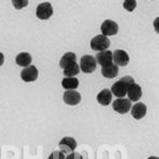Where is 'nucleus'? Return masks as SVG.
<instances>
[{"instance_id":"nucleus-19","label":"nucleus","mask_w":159,"mask_h":159,"mask_svg":"<svg viewBox=\"0 0 159 159\" xmlns=\"http://www.w3.org/2000/svg\"><path fill=\"white\" fill-rule=\"evenodd\" d=\"M63 70H64V75H65L66 78H74V76H75L76 74H79V72H80V66L75 61V63H73L72 65L64 68Z\"/></svg>"},{"instance_id":"nucleus-7","label":"nucleus","mask_w":159,"mask_h":159,"mask_svg":"<svg viewBox=\"0 0 159 159\" xmlns=\"http://www.w3.org/2000/svg\"><path fill=\"white\" fill-rule=\"evenodd\" d=\"M119 30V27L114 20L107 19L101 25V31H102V35L104 36H111V35H116Z\"/></svg>"},{"instance_id":"nucleus-23","label":"nucleus","mask_w":159,"mask_h":159,"mask_svg":"<svg viewBox=\"0 0 159 159\" xmlns=\"http://www.w3.org/2000/svg\"><path fill=\"white\" fill-rule=\"evenodd\" d=\"M66 159H83V157H82V155L80 153H70L69 155L66 157Z\"/></svg>"},{"instance_id":"nucleus-3","label":"nucleus","mask_w":159,"mask_h":159,"mask_svg":"<svg viewBox=\"0 0 159 159\" xmlns=\"http://www.w3.org/2000/svg\"><path fill=\"white\" fill-rule=\"evenodd\" d=\"M110 46V40L104 35H97L90 40V47L92 50L96 51H105L106 49H108V47Z\"/></svg>"},{"instance_id":"nucleus-20","label":"nucleus","mask_w":159,"mask_h":159,"mask_svg":"<svg viewBox=\"0 0 159 159\" xmlns=\"http://www.w3.org/2000/svg\"><path fill=\"white\" fill-rule=\"evenodd\" d=\"M136 6H137V2L134 1V0H127V1H124V3H123V7H124V9L127 10L129 12L134 11Z\"/></svg>"},{"instance_id":"nucleus-10","label":"nucleus","mask_w":159,"mask_h":159,"mask_svg":"<svg viewBox=\"0 0 159 159\" xmlns=\"http://www.w3.org/2000/svg\"><path fill=\"white\" fill-rule=\"evenodd\" d=\"M63 100L66 104L74 106V105H78L80 102H81V94H80L78 91L67 90L64 93Z\"/></svg>"},{"instance_id":"nucleus-25","label":"nucleus","mask_w":159,"mask_h":159,"mask_svg":"<svg viewBox=\"0 0 159 159\" xmlns=\"http://www.w3.org/2000/svg\"><path fill=\"white\" fill-rule=\"evenodd\" d=\"M148 159H159L158 157H155V156H152V157H150V158H148Z\"/></svg>"},{"instance_id":"nucleus-13","label":"nucleus","mask_w":159,"mask_h":159,"mask_svg":"<svg viewBox=\"0 0 159 159\" xmlns=\"http://www.w3.org/2000/svg\"><path fill=\"white\" fill-rule=\"evenodd\" d=\"M130 112H132V116L136 120H140L147 115V106L141 102L136 103L134 106L130 107Z\"/></svg>"},{"instance_id":"nucleus-12","label":"nucleus","mask_w":159,"mask_h":159,"mask_svg":"<svg viewBox=\"0 0 159 159\" xmlns=\"http://www.w3.org/2000/svg\"><path fill=\"white\" fill-rule=\"evenodd\" d=\"M127 96H129V100L130 102L134 101L137 102L139 101L141 96H142V90H141V87L136 83H133L132 85L129 87V90H127Z\"/></svg>"},{"instance_id":"nucleus-9","label":"nucleus","mask_w":159,"mask_h":159,"mask_svg":"<svg viewBox=\"0 0 159 159\" xmlns=\"http://www.w3.org/2000/svg\"><path fill=\"white\" fill-rule=\"evenodd\" d=\"M58 145L63 153H72L76 148V141L72 137H65L61 140Z\"/></svg>"},{"instance_id":"nucleus-4","label":"nucleus","mask_w":159,"mask_h":159,"mask_svg":"<svg viewBox=\"0 0 159 159\" xmlns=\"http://www.w3.org/2000/svg\"><path fill=\"white\" fill-rule=\"evenodd\" d=\"M53 14V9L50 2H43V3L38 4L36 9V16L39 19L46 20L49 19Z\"/></svg>"},{"instance_id":"nucleus-16","label":"nucleus","mask_w":159,"mask_h":159,"mask_svg":"<svg viewBox=\"0 0 159 159\" xmlns=\"http://www.w3.org/2000/svg\"><path fill=\"white\" fill-rule=\"evenodd\" d=\"M75 61H76V55L73 52H67L61 56L60 61V67L64 69L68 67V66L72 65L73 63H75Z\"/></svg>"},{"instance_id":"nucleus-6","label":"nucleus","mask_w":159,"mask_h":159,"mask_svg":"<svg viewBox=\"0 0 159 159\" xmlns=\"http://www.w3.org/2000/svg\"><path fill=\"white\" fill-rule=\"evenodd\" d=\"M130 107H132L130 101L124 98L115 100L112 102V108H114L115 111L119 112V114H126L130 110Z\"/></svg>"},{"instance_id":"nucleus-17","label":"nucleus","mask_w":159,"mask_h":159,"mask_svg":"<svg viewBox=\"0 0 159 159\" xmlns=\"http://www.w3.org/2000/svg\"><path fill=\"white\" fill-rule=\"evenodd\" d=\"M31 61H32V57L27 52H21L16 56V64L18 66H21V67L25 68L28 66H30Z\"/></svg>"},{"instance_id":"nucleus-11","label":"nucleus","mask_w":159,"mask_h":159,"mask_svg":"<svg viewBox=\"0 0 159 159\" xmlns=\"http://www.w3.org/2000/svg\"><path fill=\"white\" fill-rule=\"evenodd\" d=\"M94 58H96L97 63L100 64L102 67H105V66H108L112 64V53L108 50L99 52Z\"/></svg>"},{"instance_id":"nucleus-24","label":"nucleus","mask_w":159,"mask_h":159,"mask_svg":"<svg viewBox=\"0 0 159 159\" xmlns=\"http://www.w3.org/2000/svg\"><path fill=\"white\" fill-rule=\"evenodd\" d=\"M3 61H4V56H3V54H2L1 52H0V66H2Z\"/></svg>"},{"instance_id":"nucleus-18","label":"nucleus","mask_w":159,"mask_h":159,"mask_svg":"<svg viewBox=\"0 0 159 159\" xmlns=\"http://www.w3.org/2000/svg\"><path fill=\"white\" fill-rule=\"evenodd\" d=\"M61 86L66 90H74V89L78 88L79 81L76 78H65L61 81Z\"/></svg>"},{"instance_id":"nucleus-5","label":"nucleus","mask_w":159,"mask_h":159,"mask_svg":"<svg viewBox=\"0 0 159 159\" xmlns=\"http://www.w3.org/2000/svg\"><path fill=\"white\" fill-rule=\"evenodd\" d=\"M20 78L25 83H30V82L36 81L38 78V70L35 66H28L22 69L21 73H20Z\"/></svg>"},{"instance_id":"nucleus-21","label":"nucleus","mask_w":159,"mask_h":159,"mask_svg":"<svg viewBox=\"0 0 159 159\" xmlns=\"http://www.w3.org/2000/svg\"><path fill=\"white\" fill-rule=\"evenodd\" d=\"M48 159H66V156L61 151H54Z\"/></svg>"},{"instance_id":"nucleus-2","label":"nucleus","mask_w":159,"mask_h":159,"mask_svg":"<svg viewBox=\"0 0 159 159\" xmlns=\"http://www.w3.org/2000/svg\"><path fill=\"white\" fill-rule=\"evenodd\" d=\"M80 70L84 73H92L97 69V61L91 55H84L81 57L80 61Z\"/></svg>"},{"instance_id":"nucleus-1","label":"nucleus","mask_w":159,"mask_h":159,"mask_svg":"<svg viewBox=\"0 0 159 159\" xmlns=\"http://www.w3.org/2000/svg\"><path fill=\"white\" fill-rule=\"evenodd\" d=\"M134 82V79L132 76H124V78L120 79L119 81L112 85L111 87V93L114 96H116L118 99H121L123 97L126 96L127 90H129V87L132 85Z\"/></svg>"},{"instance_id":"nucleus-15","label":"nucleus","mask_w":159,"mask_h":159,"mask_svg":"<svg viewBox=\"0 0 159 159\" xmlns=\"http://www.w3.org/2000/svg\"><path fill=\"white\" fill-rule=\"evenodd\" d=\"M102 75L106 79H114L118 75V72H119V68L118 66H116L115 64H111V65L105 66V67H102Z\"/></svg>"},{"instance_id":"nucleus-14","label":"nucleus","mask_w":159,"mask_h":159,"mask_svg":"<svg viewBox=\"0 0 159 159\" xmlns=\"http://www.w3.org/2000/svg\"><path fill=\"white\" fill-rule=\"evenodd\" d=\"M112 99V93L109 89H103L101 92H99V94L97 96V100L101 105L103 106H107L110 104Z\"/></svg>"},{"instance_id":"nucleus-8","label":"nucleus","mask_w":159,"mask_h":159,"mask_svg":"<svg viewBox=\"0 0 159 159\" xmlns=\"http://www.w3.org/2000/svg\"><path fill=\"white\" fill-rule=\"evenodd\" d=\"M112 61L116 66H126L129 61V56L124 50H116L112 53Z\"/></svg>"},{"instance_id":"nucleus-22","label":"nucleus","mask_w":159,"mask_h":159,"mask_svg":"<svg viewBox=\"0 0 159 159\" xmlns=\"http://www.w3.org/2000/svg\"><path fill=\"white\" fill-rule=\"evenodd\" d=\"M13 4H14L15 9L20 10L24 7L28 6V1L27 0H13Z\"/></svg>"}]
</instances>
